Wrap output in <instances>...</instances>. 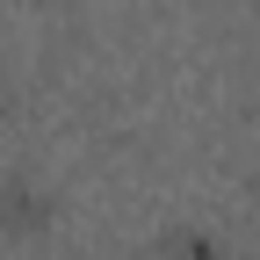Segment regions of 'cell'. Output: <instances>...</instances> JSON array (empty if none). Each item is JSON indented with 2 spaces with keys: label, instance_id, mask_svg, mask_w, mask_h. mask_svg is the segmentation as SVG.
Segmentation results:
<instances>
[{
  "label": "cell",
  "instance_id": "1",
  "mask_svg": "<svg viewBox=\"0 0 260 260\" xmlns=\"http://www.w3.org/2000/svg\"><path fill=\"white\" fill-rule=\"evenodd\" d=\"M0 217L15 224V232H37V224H44V195L29 181H0Z\"/></svg>",
  "mask_w": 260,
  "mask_h": 260
},
{
  "label": "cell",
  "instance_id": "2",
  "mask_svg": "<svg viewBox=\"0 0 260 260\" xmlns=\"http://www.w3.org/2000/svg\"><path fill=\"white\" fill-rule=\"evenodd\" d=\"M167 260H224V253H217L210 239H174V246H167Z\"/></svg>",
  "mask_w": 260,
  "mask_h": 260
}]
</instances>
